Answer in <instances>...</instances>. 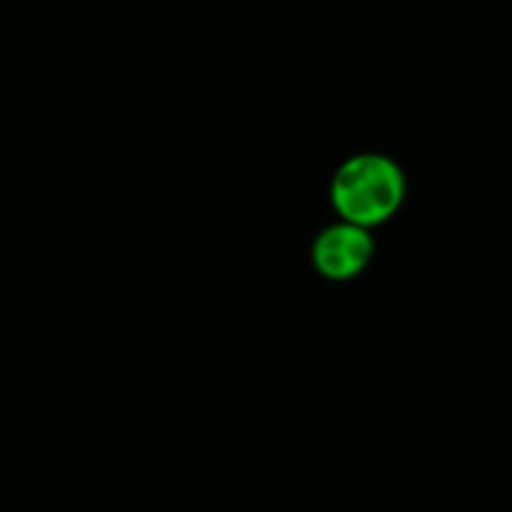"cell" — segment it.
<instances>
[{"label":"cell","instance_id":"obj_1","mask_svg":"<svg viewBox=\"0 0 512 512\" xmlns=\"http://www.w3.org/2000/svg\"><path fill=\"white\" fill-rule=\"evenodd\" d=\"M407 194L405 174L382 154L344 161L332 179V204L344 221L372 229L397 214Z\"/></svg>","mask_w":512,"mask_h":512},{"label":"cell","instance_id":"obj_2","mask_svg":"<svg viewBox=\"0 0 512 512\" xmlns=\"http://www.w3.org/2000/svg\"><path fill=\"white\" fill-rule=\"evenodd\" d=\"M372 254L374 241L369 236V229L344 219L319 231L312 246L314 267L332 282H347V279L359 277L372 262Z\"/></svg>","mask_w":512,"mask_h":512}]
</instances>
